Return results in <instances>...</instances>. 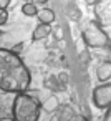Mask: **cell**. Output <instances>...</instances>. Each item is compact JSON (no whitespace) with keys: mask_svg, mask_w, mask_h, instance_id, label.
I'll list each match as a JSON object with an SVG mask.
<instances>
[{"mask_svg":"<svg viewBox=\"0 0 111 121\" xmlns=\"http://www.w3.org/2000/svg\"><path fill=\"white\" fill-rule=\"evenodd\" d=\"M32 75L23 60L12 50L0 48V90L7 93H27Z\"/></svg>","mask_w":111,"mask_h":121,"instance_id":"obj_1","label":"cell"},{"mask_svg":"<svg viewBox=\"0 0 111 121\" xmlns=\"http://www.w3.org/2000/svg\"><path fill=\"white\" fill-rule=\"evenodd\" d=\"M40 101L32 93H18L12 103V121H38Z\"/></svg>","mask_w":111,"mask_h":121,"instance_id":"obj_2","label":"cell"},{"mask_svg":"<svg viewBox=\"0 0 111 121\" xmlns=\"http://www.w3.org/2000/svg\"><path fill=\"white\" fill-rule=\"evenodd\" d=\"M81 37H83L85 43H86L88 47H91V48H104V47H108V43H109L108 33L101 28V25H99L98 22H90V23L85 27Z\"/></svg>","mask_w":111,"mask_h":121,"instance_id":"obj_3","label":"cell"},{"mask_svg":"<svg viewBox=\"0 0 111 121\" xmlns=\"http://www.w3.org/2000/svg\"><path fill=\"white\" fill-rule=\"evenodd\" d=\"M93 103L98 109H109L111 104V83L98 85L93 90Z\"/></svg>","mask_w":111,"mask_h":121,"instance_id":"obj_4","label":"cell"},{"mask_svg":"<svg viewBox=\"0 0 111 121\" xmlns=\"http://www.w3.org/2000/svg\"><path fill=\"white\" fill-rule=\"evenodd\" d=\"M96 78L98 81L103 85V83H109V78H111V61L109 60H104L98 65L96 68Z\"/></svg>","mask_w":111,"mask_h":121,"instance_id":"obj_5","label":"cell"},{"mask_svg":"<svg viewBox=\"0 0 111 121\" xmlns=\"http://www.w3.org/2000/svg\"><path fill=\"white\" fill-rule=\"evenodd\" d=\"M37 18H38V22H40L42 25H51V23L55 22L56 15H55V12H53L51 9H48V7H43V9H40V10H38V13H37Z\"/></svg>","mask_w":111,"mask_h":121,"instance_id":"obj_6","label":"cell"},{"mask_svg":"<svg viewBox=\"0 0 111 121\" xmlns=\"http://www.w3.org/2000/svg\"><path fill=\"white\" fill-rule=\"evenodd\" d=\"M50 33H51V27H50V25H42V23H38V25L33 28V32H32V40H33V42L45 40Z\"/></svg>","mask_w":111,"mask_h":121,"instance_id":"obj_7","label":"cell"},{"mask_svg":"<svg viewBox=\"0 0 111 121\" xmlns=\"http://www.w3.org/2000/svg\"><path fill=\"white\" fill-rule=\"evenodd\" d=\"M22 13H23L25 17H37V13H38L37 4H35V2H27V4H23V5H22Z\"/></svg>","mask_w":111,"mask_h":121,"instance_id":"obj_8","label":"cell"},{"mask_svg":"<svg viewBox=\"0 0 111 121\" xmlns=\"http://www.w3.org/2000/svg\"><path fill=\"white\" fill-rule=\"evenodd\" d=\"M7 20H9V10H2V12H0V27L5 25Z\"/></svg>","mask_w":111,"mask_h":121,"instance_id":"obj_9","label":"cell"},{"mask_svg":"<svg viewBox=\"0 0 111 121\" xmlns=\"http://www.w3.org/2000/svg\"><path fill=\"white\" fill-rule=\"evenodd\" d=\"M9 5H10L9 0H0V12H2V10H7Z\"/></svg>","mask_w":111,"mask_h":121,"instance_id":"obj_10","label":"cell"},{"mask_svg":"<svg viewBox=\"0 0 111 121\" xmlns=\"http://www.w3.org/2000/svg\"><path fill=\"white\" fill-rule=\"evenodd\" d=\"M103 121H111V111H109V109H106V111H104Z\"/></svg>","mask_w":111,"mask_h":121,"instance_id":"obj_11","label":"cell"},{"mask_svg":"<svg viewBox=\"0 0 111 121\" xmlns=\"http://www.w3.org/2000/svg\"><path fill=\"white\" fill-rule=\"evenodd\" d=\"M71 121H88L86 118H83V116H76V118H73Z\"/></svg>","mask_w":111,"mask_h":121,"instance_id":"obj_12","label":"cell"},{"mask_svg":"<svg viewBox=\"0 0 111 121\" xmlns=\"http://www.w3.org/2000/svg\"><path fill=\"white\" fill-rule=\"evenodd\" d=\"M4 40H5V35H4V33H0V48H4V45H2Z\"/></svg>","mask_w":111,"mask_h":121,"instance_id":"obj_13","label":"cell"},{"mask_svg":"<svg viewBox=\"0 0 111 121\" xmlns=\"http://www.w3.org/2000/svg\"><path fill=\"white\" fill-rule=\"evenodd\" d=\"M0 121H12V118H0Z\"/></svg>","mask_w":111,"mask_h":121,"instance_id":"obj_14","label":"cell"}]
</instances>
